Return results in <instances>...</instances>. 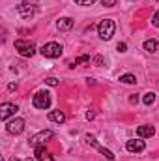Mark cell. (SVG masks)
Here are the masks:
<instances>
[{"label":"cell","mask_w":159,"mask_h":161,"mask_svg":"<svg viewBox=\"0 0 159 161\" xmlns=\"http://www.w3.org/2000/svg\"><path fill=\"white\" fill-rule=\"evenodd\" d=\"M114 32H116V25H114L112 19H103V21L97 25V34H99V38L103 41L112 40Z\"/></svg>","instance_id":"obj_1"},{"label":"cell","mask_w":159,"mask_h":161,"mask_svg":"<svg viewBox=\"0 0 159 161\" xmlns=\"http://www.w3.org/2000/svg\"><path fill=\"white\" fill-rule=\"evenodd\" d=\"M15 49H17V53H19L21 56H25V58H30V56L36 54V43L30 41V40H17L15 41Z\"/></svg>","instance_id":"obj_2"},{"label":"cell","mask_w":159,"mask_h":161,"mask_svg":"<svg viewBox=\"0 0 159 161\" xmlns=\"http://www.w3.org/2000/svg\"><path fill=\"white\" fill-rule=\"evenodd\" d=\"M62 45L60 43H56V41H49V43H45L43 47L40 49V53L45 56V58H58L60 54H62Z\"/></svg>","instance_id":"obj_3"},{"label":"cell","mask_w":159,"mask_h":161,"mask_svg":"<svg viewBox=\"0 0 159 161\" xmlns=\"http://www.w3.org/2000/svg\"><path fill=\"white\" fill-rule=\"evenodd\" d=\"M54 137V133L51 131V129H45V131H40V133H36V135H32L30 139H28V142H30V146H45L51 139Z\"/></svg>","instance_id":"obj_4"},{"label":"cell","mask_w":159,"mask_h":161,"mask_svg":"<svg viewBox=\"0 0 159 161\" xmlns=\"http://www.w3.org/2000/svg\"><path fill=\"white\" fill-rule=\"evenodd\" d=\"M32 105L36 109H49L51 107V94L41 90V92H36L34 97H32Z\"/></svg>","instance_id":"obj_5"},{"label":"cell","mask_w":159,"mask_h":161,"mask_svg":"<svg viewBox=\"0 0 159 161\" xmlns=\"http://www.w3.org/2000/svg\"><path fill=\"white\" fill-rule=\"evenodd\" d=\"M84 141H86L88 144H92L94 148H97V150H99V152H101V154H103V156H105V158H107L109 161H112V159H114V154H112L111 150H107L105 146H101V144H99V142L96 141V137H94V135H90V133H86V135H84Z\"/></svg>","instance_id":"obj_6"},{"label":"cell","mask_w":159,"mask_h":161,"mask_svg":"<svg viewBox=\"0 0 159 161\" xmlns=\"http://www.w3.org/2000/svg\"><path fill=\"white\" fill-rule=\"evenodd\" d=\"M23 129H25V120L23 118H13L11 122L6 124V131L9 135H21Z\"/></svg>","instance_id":"obj_7"},{"label":"cell","mask_w":159,"mask_h":161,"mask_svg":"<svg viewBox=\"0 0 159 161\" xmlns=\"http://www.w3.org/2000/svg\"><path fill=\"white\" fill-rule=\"evenodd\" d=\"M17 111H19V109H17V105H15V103H8V101H6V103H2V105H0V120L6 122L9 116H15V113H17Z\"/></svg>","instance_id":"obj_8"},{"label":"cell","mask_w":159,"mask_h":161,"mask_svg":"<svg viewBox=\"0 0 159 161\" xmlns=\"http://www.w3.org/2000/svg\"><path fill=\"white\" fill-rule=\"evenodd\" d=\"M144 148H146V144H144V141H140V139H131V141L125 142V150L131 152V154H139V152H142Z\"/></svg>","instance_id":"obj_9"},{"label":"cell","mask_w":159,"mask_h":161,"mask_svg":"<svg viewBox=\"0 0 159 161\" xmlns=\"http://www.w3.org/2000/svg\"><path fill=\"white\" fill-rule=\"evenodd\" d=\"M17 11H19L25 19H28V17H32V15H34V11H36V4H34V2H30V0H26V2H23V4L17 8Z\"/></svg>","instance_id":"obj_10"},{"label":"cell","mask_w":159,"mask_h":161,"mask_svg":"<svg viewBox=\"0 0 159 161\" xmlns=\"http://www.w3.org/2000/svg\"><path fill=\"white\" fill-rule=\"evenodd\" d=\"M56 28H58L60 32L71 30V28H73V19H69V17H60V19L56 21Z\"/></svg>","instance_id":"obj_11"},{"label":"cell","mask_w":159,"mask_h":161,"mask_svg":"<svg viewBox=\"0 0 159 161\" xmlns=\"http://www.w3.org/2000/svg\"><path fill=\"white\" fill-rule=\"evenodd\" d=\"M154 133H156L154 125H139V127H137V135H139L140 139H146V137H154Z\"/></svg>","instance_id":"obj_12"},{"label":"cell","mask_w":159,"mask_h":161,"mask_svg":"<svg viewBox=\"0 0 159 161\" xmlns=\"http://www.w3.org/2000/svg\"><path fill=\"white\" fill-rule=\"evenodd\" d=\"M49 120L56 122V124H64V122H66V114H64L62 111H51V113H49Z\"/></svg>","instance_id":"obj_13"},{"label":"cell","mask_w":159,"mask_h":161,"mask_svg":"<svg viewBox=\"0 0 159 161\" xmlns=\"http://www.w3.org/2000/svg\"><path fill=\"white\" fill-rule=\"evenodd\" d=\"M34 150H36V159H38V161H43L47 156H49V152H47V148H45V146H36Z\"/></svg>","instance_id":"obj_14"},{"label":"cell","mask_w":159,"mask_h":161,"mask_svg":"<svg viewBox=\"0 0 159 161\" xmlns=\"http://www.w3.org/2000/svg\"><path fill=\"white\" fill-rule=\"evenodd\" d=\"M120 82H123V84H135L137 77L131 75V73H125V75H120Z\"/></svg>","instance_id":"obj_15"},{"label":"cell","mask_w":159,"mask_h":161,"mask_svg":"<svg viewBox=\"0 0 159 161\" xmlns=\"http://www.w3.org/2000/svg\"><path fill=\"white\" fill-rule=\"evenodd\" d=\"M144 49H146L148 53L157 51V41H156V40H146V41H144Z\"/></svg>","instance_id":"obj_16"},{"label":"cell","mask_w":159,"mask_h":161,"mask_svg":"<svg viewBox=\"0 0 159 161\" xmlns=\"http://www.w3.org/2000/svg\"><path fill=\"white\" fill-rule=\"evenodd\" d=\"M142 101H144V105H152V103L156 101V94H154V92H146V94L142 96Z\"/></svg>","instance_id":"obj_17"},{"label":"cell","mask_w":159,"mask_h":161,"mask_svg":"<svg viewBox=\"0 0 159 161\" xmlns=\"http://www.w3.org/2000/svg\"><path fill=\"white\" fill-rule=\"evenodd\" d=\"M84 62H90V56H88V54H82L79 58H75V62H71V68H75V66H79V64H84Z\"/></svg>","instance_id":"obj_18"},{"label":"cell","mask_w":159,"mask_h":161,"mask_svg":"<svg viewBox=\"0 0 159 161\" xmlns=\"http://www.w3.org/2000/svg\"><path fill=\"white\" fill-rule=\"evenodd\" d=\"M96 0H75V4H79V6H92Z\"/></svg>","instance_id":"obj_19"},{"label":"cell","mask_w":159,"mask_h":161,"mask_svg":"<svg viewBox=\"0 0 159 161\" xmlns=\"http://www.w3.org/2000/svg\"><path fill=\"white\" fill-rule=\"evenodd\" d=\"M101 4L105 8H112V6H116V0H101Z\"/></svg>","instance_id":"obj_20"},{"label":"cell","mask_w":159,"mask_h":161,"mask_svg":"<svg viewBox=\"0 0 159 161\" xmlns=\"http://www.w3.org/2000/svg\"><path fill=\"white\" fill-rule=\"evenodd\" d=\"M45 82H47L49 86H56V84H58V79H56V77H49V79H45Z\"/></svg>","instance_id":"obj_21"},{"label":"cell","mask_w":159,"mask_h":161,"mask_svg":"<svg viewBox=\"0 0 159 161\" xmlns=\"http://www.w3.org/2000/svg\"><path fill=\"white\" fill-rule=\"evenodd\" d=\"M152 25H154L156 28H159V11L154 15V17H152Z\"/></svg>","instance_id":"obj_22"},{"label":"cell","mask_w":159,"mask_h":161,"mask_svg":"<svg viewBox=\"0 0 159 161\" xmlns=\"http://www.w3.org/2000/svg\"><path fill=\"white\" fill-rule=\"evenodd\" d=\"M94 62H96L97 66H103V56H96V58H94Z\"/></svg>","instance_id":"obj_23"},{"label":"cell","mask_w":159,"mask_h":161,"mask_svg":"<svg viewBox=\"0 0 159 161\" xmlns=\"http://www.w3.org/2000/svg\"><path fill=\"white\" fill-rule=\"evenodd\" d=\"M125 49H127V45H125V43H118V51H120V53H125Z\"/></svg>","instance_id":"obj_24"},{"label":"cell","mask_w":159,"mask_h":161,"mask_svg":"<svg viewBox=\"0 0 159 161\" xmlns=\"http://www.w3.org/2000/svg\"><path fill=\"white\" fill-rule=\"evenodd\" d=\"M94 116H96V113H92V111H88V113H86V118H88V120H92Z\"/></svg>","instance_id":"obj_25"},{"label":"cell","mask_w":159,"mask_h":161,"mask_svg":"<svg viewBox=\"0 0 159 161\" xmlns=\"http://www.w3.org/2000/svg\"><path fill=\"white\" fill-rule=\"evenodd\" d=\"M129 101H131V103H137V101H139V97H137V96H131V97H129Z\"/></svg>","instance_id":"obj_26"},{"label":"cell","mask_w":159,"mask_h":161,"mask_svg":"<svg viewBox=\"0 0 159 161\" xmlns=\"http://www.w3.org/2000/svg\"><path fill=\"white\" fill-rule=\"evenodd\" d=\"M157 2H159V0H157Z\"/></svg>","instance_id":"obj_27"}]
</instances>
